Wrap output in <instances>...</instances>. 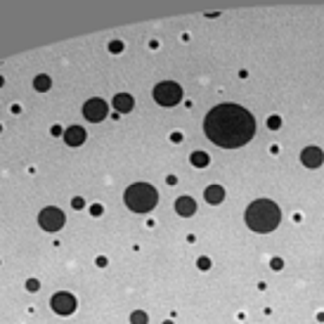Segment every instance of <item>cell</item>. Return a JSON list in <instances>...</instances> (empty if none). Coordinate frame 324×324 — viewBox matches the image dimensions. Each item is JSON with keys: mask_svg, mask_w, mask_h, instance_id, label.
Here are the masks:
<instances>
[{"mask_svg": "<svg viewBox=\"0 0 324 324\" xmlns=\"http://www.w3.org/2000/svg\"><path fill=\"white\" fill-rule=\"evenodd\" d=\"M175 213L183 216V218L194 216L196 213V201L192 199V196H178V199H175Z\"/></svg>", "mask_w": 324, "mask_h": 324, "instance_id": "10", "label": "cell"}, {"mask_svg": "<svg viewBox=\"0 0 324 324\" xmlns=\"http://www.w3.org/2000/svg\"><path fill=\"white\" fill-rule=\"evenodd\" d=\"M154 99L161 107H175L183 99V88L178 86L175 81H161L159 86L154 88Z\"/></svg>", "mask_w": 324, "mask_h": 324, "instance_id": "4", "label": "cell"}, {"mask_svg": "<svg viewBox=\"0 0 324 324\" xmlns=\"http://www.w3.org/2000/svg\"><path fill=\"white\" fill-rule=\"evenodd\" d=\"M64 142L69 144V147H81L83 142H86V128H81V126H69V128L64 130Z\"/></svg>", "mask_w": 324, "mask_h": 324, "instance_id": "9", "label": "cell"}, {"mask_svg": "<svg viewBox=\"0 0 324 324\" xmlns=\"http://www.w3.org/2000/svg\"><path fill=\"white\" fill-rule=\"evenodd\" d=\"M171 140H173V142H180V140H183V135H180V133H173V135H171Z\"/></svg>", "mask_w": 324, "mask_h": 324, "instance_id": "25", "label": "cell"}, {"mask_svg": "<svg viewBox=\"0 0 324 324\" xmlns=\"http://www.w3.org/2000/svg\"><path fill=\"white\" fill-rule=\"evenodd\" d=\"M268 128H270V130L281 128V119H279V116H270V119H268Z\"/></svg>", "mask_w": 324, "mask_h": 324, "instance_id": "16", "label": "cell"}, {"mask_svg": "<svg viewBox=\"0 0 324 324\" xmlns=\"http://www.w3.org/2000/svg\"><path fill=\"white\" fill-rule=\"evenodd\" d=\"M97 268H107V258H104V256H99L97 258Z\"/></svg>", "mask_w": 324, "mask_h": 324, "instance_id": "23", "label": "cell"}, {"mask_svg": "<svg viewBox=\"0 0 324 324\" xmlns=\"http://www.w3.org/2000/svg\"><path fill=\"white\" fill-rule=\"evenodd\" d=\"M64 223H66L64 211L57 208V206H47L38 213V225L43 227L45 232H59L64 227Z\"/></svg>", "mask_w": 324, "mask_h": 324, "instance_id": "5", "label": "cell"}, {"mask_svg": "<svg viewBox=\"0 0 324 324\" xmlns=\"http://www.w3.org/2000/svg\"><path fill=\"white\" fill-rule=\"evenodd\" d=\"M26 289H29V291H38V289H41V281H38V279H29V281H26Z\"/></svg>", "mask_w": 324, "mask_h": 324, "instance_id": "18", "label": "cell"}, {"mask_svg": "<svg viewBox=\"0 0 324 324\" xmlns=\"http://www.w3.org/2000/svg\"><path fill=\"white\" fill-rule=\"evenodd\" d=\"M109 114V104L104 99L99 97H93L88 99L86 104H83V116H86L90 123H97V121H104Z\"/></svg>", "mask_w": 324, "mask_h": 324, "instance_id": "6", "label": "cell"}, {"mask_svg": "<svg viewBox=\"0 0 324 324\" xmlns=\"http://www.w3.org/2000/svg\"><path fill=\"white\" fill-rule=\"evenodd\" d=\"M102 211H104L102 204H93V206H90V213H93V216H102Z\"/></svg>", "mask_w": 324, "mask_h": 324, "instance_id": "21", "label": "cell"}, {"mask_svg": "<svg viewBox=\"0 0 324 324\" xmlns=\"http://www.w3.org/2000/svg\"><path fill=\"white\" fill-rule=\"evenodd\" d=\"M204 199L208 201V204H223V199H225V189L220 187V185H211V187H206V192H204Z\"/></svg>", "mask_w": 324, "mask_h": 324, "instance_id": "12", "label": "cell"}, {"mask_svg": "<svg viewBox=\"0 0 324 324\" xmlns=\"http://www.w3.org/2000/svg\"><path fill=\"white\" fill-rule=\"evenodd\" d=\"M71 204H74V208H76V211H81V208L86 206V201H83L81 196H76V199H74V201H71Z\"/></svg>", "mask_w": 324, "mask_h": 324, "instance_id": "22", "label": "cell"}, {"mask_svg": "<svg viewBox=\"0 0 324 324\" xmlns=\"http://www.w3.org/2000/svg\"><path fill=\"white\" fill-rule=\"evenodd\" d=\"M196 265H199V270H208V268H211V258H199L196 260Z\"/></svg>", "mask_w": 324, "mask_h": 324, "instance_id": "19", "label": "cell"}, {"mask_svg": "<svg viewBox=\"0 0 324 324\" xmlns=\"http://www.w3.org/2000/svg\"><path fill=\"white\" fill-rule=\"evenodd\" d=\"M50 86H52V78L47 74H41L33 78V88L38 90V93H45V90H50Z\"/></svg>", "mask_w": 324, "mask_h": 324, "instance_id": "13", "label": "cell"}, {"mask_svg": "<svg viewBox=\"0 0 324 324\" xmlns=\"http://www.w3.org/2000/svg\"><path fill=\"white\" fill-rule=\"evenodd\" d=\"M270 268H272V270H281V268H284V260H281V258H272L270 260Z\"/></svg>", "mask_w": 324, "mask_h": 324, "instance_id": "20", "label": "cell"}, {"mask_svg": "<svg viewBox=\"0 0 324 324\" xmlns=\"http://www.w3.org/2000/svg\"><path fill=\"white\" fill-rule=\"evenodd\" d=\"M163 324H173V322H171V320H168V322H163Z\"/></svg>", "mask_w": 324, "mask_h": 324, "instance_id": "27", "label": "cell"}, {"mask_svg": "<svg viewBox=\"0 0 324 324\" xmlns=\"http://www.w3.org/2000/svg\"><path fill=\"white\" fill-rule=\"evenodd\" d=\"M50 305H52V310L57 315H62V317H66V315H74L76 313V296L69 291H59L52 296V301H50Z\"/></svg>", "mask_w": 324, "mask_h": 324, "instance_id": "7", "label": "cell"}, {"mask_svg": "<svg viewBox=\"0 0 324 324\" xmlns=\"http://www.w3.org/2000/svg\"><path fill=\"white\" fill-rule=\"evenodd\" d=\"M301 161L305 168H320L324 163V151L320 147H305L301 151Z\"/></svg>", "mask_w": 324, "mask_h": 324, "instance_id": "8", "label": "cell"}, {"mask_svg": "<svg viewBox=\"0 0 324 324\" xmlns=\"http://www.w3.org/2000/svg\"><path fill=\"white\" fill-rule=\"evenodd\" d=\"M111 104H114V109H116L119 114H128V111H133V107H135V99L130 97L128 93H119L116 97L111 99Z\"/></svg>", "mask_w": 324, "mask_h": 324, "instance_id": "11", "label": "cell"}, {"mask_svg": "<svg viewBox=\"0 0 324 324\" xmlns=\"http://www.w3.org/2000/svg\"><path fill=\"white\" fill-rule=\"evenodd\" d=\"M2 83H5V78H2V76H0V88H2Z\"/></svg>", "mask_w": 324, "mask_h": 324, "instance_id": "26", "label": "cell"}, {"mask_svg": "<svg viewBox=\"0 0 324 324\" xmlns=\"http://www.w3.org/2000/svg\"><path fill=\"white\" fill-rule=\"evenodd\" d=\"M244 220H246L249 230L258 232V234H268L272 230H277L281 220V211L279 206L270 201V199H256V201L249 204L246 213H244Z\"/></svg>", "mask_w": 324, "mask_h": 324, "instance_id": "2", "label": "cell"}, {"mask_svg": "<svg viewBox=\"0 0 324 324\" xmlns=\"http://www.w3.org/2000/svg\"><path fill=\"white\" fill-rule=\"evenodd\" d=\"M52 135H64V130L59 128V126H52Z\"/></svg>", "mask_w": 324, "mask_h": 324, "instance_id": "24", "label": "cell"}, {"mask_svg": "<svg viewBox=\"0 0 324 324\" xmlns=\"http://www.w3.org/2000/svg\"><path fill=\"white\" fill-rule=\"evenodd\" d=\"M121 50H123V43H121V41H111V43H109V52L119 54Z\"/></svg>", "mask_w": 324, "mask_h": 324, "instance_id": "17", "label": "cell"}, {"mask_svg": "<svg viewBox=\"0 0 324 324\" xmlns=\"http://www.w3.org/2000/svg\"><path fill=\"white\" fill-rule=\"evenodd\" d=\"M147 322H149V315L144 313V310L130 313V324H147Z\"/></svg>", "mask_w": 324, "mask_h": 324, "instance_id": "15", "label": "cell"}, {"mask_svg": "<svg viewBox=\"0 0 324 324\" xmlns=\"http://www.w3.org/2000/svg\"><path fill=\"white\" fill-rule=\"evenodd\" d=\"M189 161L194 163L196 168H206V166L211 163V159H208V154H206V151H194V154L189 156Z\"/></svg>", "mask_w": 324, "mask_h": 324, "instance_id": "14", "label": "cell"}, {"mask_svg": "<svg viewBox=\"0 0 324 324\" xmlns=\"http://www.w3.org/2000/svg\"><path fill=\"white\" fill-rule=\"evenodd\" d=\"M123 201L135 213H149L151 208L159 204V194H156V189L149 183H135L126 189Z\"/></svg>", "mask_w": 324, "mask_h": 324, "instance_id": "3", "label": "cell"}, {"mask_svg": "<svg viewBox=\"0 0 324 324\" xmlns=\"http://www.w3.org/2000/svg\"><path fill=\"white\" fill-rule=\"evenodd\" d=\"M204 133L216 147L239 149V147H244L253 140L256 119L249 109H244L241 104H232V102L218 104L206 114Z\"/></svg>", "mask_w": 324, "mask_h": 324, "instance_id": "1", "label": "cell"}]
</instances>
